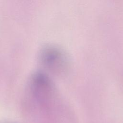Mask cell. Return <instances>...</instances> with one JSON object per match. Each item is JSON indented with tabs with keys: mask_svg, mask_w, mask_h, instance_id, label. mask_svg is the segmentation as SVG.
Segmentation results:
<instances>
[{
	"mask_svg": "<svg viewBox=\"0 0 123 123\" xmlns=\"http://www.w3.org/2000/svg\"><path fill=\"white\" fill-rule=\"evenodd\" d=\"M39 56L43 66L55 75H63L68 69L69 62L67 55L58 46L53 45L44 46L40 51Z\"/></svg>",
	"mask_w": 123,
	"mask_h": 123,
	"instance_id": "cell-1",
	"label": "cell"
},
{
	"mask_svg": "<svg viewBox=\"0 0 123 123\" xmlns=\"http://www.w3.org/2000/svg\"><path fill=\"white\" fill-rule=\"evenodd\" d=\"M31 88L33 95L40 103L48 106L54 103L55 89L51 80L45 73L37 72L33 75Z\"/></svg>",
	"mask_w": 123,
	"mask_h": 123,
	"instance_id": "cell-2",
	"label": "cell"
}]
</instances>
